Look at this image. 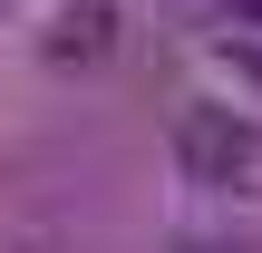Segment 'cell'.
<instances>
[{
  "label": "cell",
  "instance_id": "obj_2",
  "mask_svg": "<svg viewBox=\"0 0 262 253\" xmlns=\"http://www.w3.org/2000/svg\"><path fill=\"white\" fill-rule=\"evenodd\" d=\"M224 10H233V20H253V29H262V0H224Z\"/></svg>",
  "mask_w": 262,
  "mask_h": 253
},
{
  "label": "cell",
  "instance_id": "obj_1",
  "mask_svg": "<svg viewBox=\"0 0 262 253\" xmlns=\"http://www.w3.org/2000/svg\"><path fill=\"white\" fill-rule=\"evenodd\" d=\"M175 146H185V166H194V176H214V185H224V176H253V166H262V137H253V127H233L224 107H185Z\"/></svg>",
  "mask_w": 262,
  "mask_h": 253
}]
</instances>
